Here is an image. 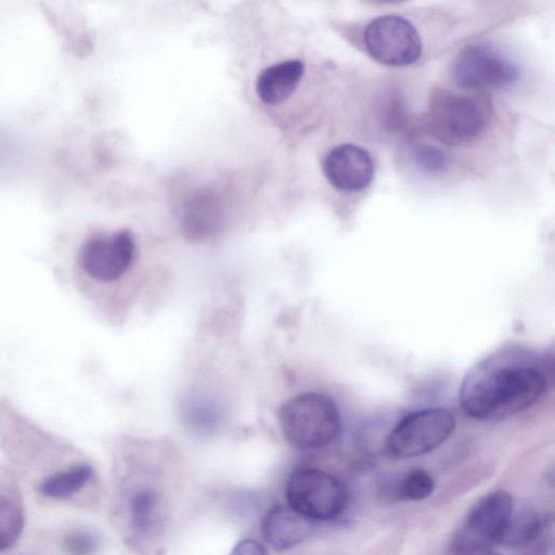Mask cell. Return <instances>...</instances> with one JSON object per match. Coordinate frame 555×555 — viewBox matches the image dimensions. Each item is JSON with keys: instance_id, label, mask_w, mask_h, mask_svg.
Returning <instances> with one entry per match:
<instances>
[{"instance_id": "obj_1", "label": "cell", "mask_w": 555, "mask_h": 555, "mask_svg": "<svg viewBox=\"0 0 555 555\" xmlns=\"http://www.w3.org/2000/svg\"><path fill=\"white\" fill-rule=\"evenodd\" d=\"M537 359L522 351H503L477 363L464 377L459 399L464 412L480 421H499L534 404L547 377Z\"/></svg>"}, {"instance_id": "obj_2", "label": "cell", "mask_w": 555, "mask_h": 555, "mask_svg": "<svg viewBox=\"0 0 555 555\" xmlns=\"http://www.w3.org/2000/svg\"><path fill=\"white\" fill-rule=\"evenodd\" d=\"M286 441L300 450L324 448L340 434L341 422L335 402L318 392H302L284 402L278 412Z\"/></svg>"}, {"instance_id": "obj_3", "label": "cell", "mask_w": 555, "mask_h": 555, "mask_svg": "<svg viewBox=\"0 0 555 555\" xmlns=\"http://www.w3.org/2000/svg\"><path fill=\"white\" fill-rule=\"evenodd\" d=\"M286 500L298 514L312 521L337 518L347 507L346 485L334 475L318 468L295 470L286 483Z\"/></svg>"}, {"instance_id": "obj_4", "label": "cell", "mask_w": 555, "mask_h": 555, "mask_svg": "<svg viewBox=\"0 0 555 555\" xmlns=\"http://www.w3.org/2000/svg\"><path fill=\"white\" fill-rule=\"evenodd\" d=\"M514 511L505 490L483 495L467 513L451 540V554L491 550L502 542Z\"/></svg>"}, {"instance_id": "obj_5", "label": "cell", "mask_w": 555, "mask_h": 555, "mask_svg": "<svg viewBox=\"0 0 555 555\" xmlns=\"http://www.w3.org/2000/svg\"><path fill=\"white\" fill-rule=\"evenodd\" d=\"M454 428V416L443 408L414 411L392 428L386 440V449L395 459L420 456L441 446Z\"/></svg>"}, {"instance_id": "obj_6", "label": "cell", "mask_w": 555, "mask_h": 555, "mask_svg": "<svg viewBox=\"0 0 555 555\" xmlns=\"http://www.w3.org/2000/svg\"><path fill=\"white\" fill-rule=\"evenodd\" d=\"M364 43L372 57L392 66L415 62L422 51V41L414 25L395 14L373 20L365 28Z\"/></svg>"}, {"instance_id": "obj_7", "label": "cell", "mask_w": 555, "mask_h": 555, "mask_svg": "<svg viewBox=\"0 0 555 555\" xmlns=\"http://www.w3.org/2000/svg\"><path fill=\"white\" fill-rule=\"evenodd\" d=\"M487 112L478 99L442 91L434 98L430 122L436 134L449 143H462L478 137L485 128Z\"/></svg>"}, {"instance_id": "obj_8", "label": "cell", "mask_w": 555, "mask_h": 555, "mask_svg": "<svg viewBox=\"0 0 555 555\" xmlns=\"http://www.w3.org/2000/svg\"><path fill=\"white\" fill-rule=\"evenodd\" d=\"M456 83L466 89L505 88L518 79V68L508 57L488 46L466 47L453 66Z\"/></svg>"}, {"instance_id": "obj_9", "label": "cell", "mask_w": 555, "mask_h": 555, "mask_svg": "<svg viewBox=\"0 0 555 555\" xmlns=\"http://www.w3.org/2000/svg\"><path fill=\"white\" fill-rule=\"evenodd\" d=\"M134 240L129 230L90 237L81 248L83 271L100 282L119 279L130 267L134 255Z\"/></svg>"}, {"instance_id": "obj_10", "label": "cell", "mask_w": 555, "mask_h": 555, "mask_svg": "<svg viewBox=\"0 0 555 555\" xmlns=\"http://www.w3.org/2000/svg\"><path fill=\"white\" fill-rule=\"evenodd\" d=\"M323 171L336 189L354 192L371 183L374 164L371 155L361 146L340 144L325 156Z\"/></svg>"}, {"instance_id": "obj_11", "label": "cell", "mask_w": 555, "mask_h": 555, "mask_svg": "<svg viewBox=\"0 0 555 555\" xmlns=\"http://www.w3.org/2000/svg\"><path fill=\"white\" fill-rule=\"evenodd\" d=\"M310 532L311 521L288 505L272 506L261 520L262 537L276 551H285L300 544Z\"/></svg>"}, {"instance_id": "obj_12", "label": "cell", "mask_w": 555, "mask_h": 555, "mask_svg": "<svg viewBox=\"0 0 555 555\" xmlns=\"http://www.w3.org/2000/svg\"><path fill=\"white\" fill-rule=\"evenodd\" d=\"M305 65L299 60H288L266 68L258 77L256 90L263 103L278 104L296 89Z\"/></svg>"}, {"instance_id": "obj_13", "label": "cell", "mask_w": 555, "mask_h": 555, "mask_svg": "<svg viewBox=\"0 0 555 555\" xmlns=\"http://www.w3.org/2000/svg\"><path fill=\"white\" fill-rule=\"evenodd\" d=\"M552 525L553 519L537 509L513 511L501 543L521 550Z\"/></svg>"}, {"instance_id": "obj_14", "label": "cell", "mask_w": 555, "mask_h": 555, "mask_svg": "<svg viewBox=\"0 0 555 555\" xmlns=\"http://www.w3.org/2000/svg\"><path fill=\"white\" fill-rule=\"evenodd\" d=\"M92 474L88 464H77L48 476L39 483L38 490L50 499H66L83 488Z\"/></svg>"}, {"instance_id": "obj_15", "label": "cell", "mask_w": 555, "mask_h": 555, "mask_svg": "<svg viewBox=\"0 0 555 555\" xmlns=\"http://www.w3.org/2000/svg\"><path fill=\"white\" fill-rule=\"evenodd\" d=\"M24 527V512L16 496L0 492V552L11 547Z\"/></svg>"}, {"instance_id": "obj_16", "label": "cell", "mask_w": 555, "mask_h": 555, "mask_svg": "<svg viewBox=\"0 0 555 555\" xmlns=\"http://www.w3.org/2000/svg\"><path fill=\"white\" fill-rule=\"evenodd\" d=\"M433 476L421 468L412 469L402 476L393 486L392 494L399 501H423L434 491Z\"/></svg>"}, {"instance_id": "obj_17", "label": "cell", "mask_w": 555, "mask_h": 555, "mask_svg": "<svg viewBox=\"0 0 555 555\" xmlns=\"http://www.w3.org/2000/svg\"><path fill=\"white\" fill-rule=\"evenodd\" d=\"M158 500L150 489H142L134 493L130 501V517L133 527L141 531H149L157 516Z\"/></svg>"}, {"instance_id": "obj_18", "label": "cell", "mask_w": 555, "mask_h": 555, "mask_svg": "<svg viewBox=\"0 0 555 555\" xmlns=\"http://www.w3.org/2000/svg\"><path fill=\"white\" fill-rule=\"evenodd\" d=\"M412 155L416 166L428 173L443 171L448 166V155L444 150L431 143L416 144Z\"/></svg>"}, {"instance_id": "obj_19", "label": "cell", "mask_w": 555, "mask_h": 555, "mask_svg": "<svg viewBox=\"0 0 555 555\" xmlns=\"http://www.w3.org/2000/svg\"><path fill=\"white\" fill-rule=\"evenodd\" d=\"M98 545L95 535L85 530L70 531L64 538V547L69 555H92Z\"/></svg>"}, {"instance_id": "obj_20", "label": "cell", "mask_w": 555, "mask_h": 555, "mask_svg": "<svg viewBox=\"0 0 555 555\" xmlns=\"http://www.w3.org/2000/svg\"><path fill=\"white\" fill-rule=\"evenodd\" d=\"M522 555H554L553 525L521 548Z\"/></svg>"}, {"instance_id": "obj_21", "label": "cell", "mask_w": 555, "mask_h": 555, "mask_svg": "<svg viewBox=\"0 0 555 555\" xmlns=\"http://www.w3.org/2000/svg\"><path fill=\"white\" fill-rule=\"evenodd\" d=\"M230 555H268V553L257 540L245 539L234 546Z\"/></svg>"}, {"instance_id": "obj_22", "label": "cell", "mask_w": 555, "mask_h": 555, "mask_svg": "<svg viewBox=\"0 0 555 555\" xmlns=\"http://www.w3.org/2000/svg\"><path fill=\"white\" fill-rule=\"evenodd\" d=\"M452 555H499V554L494 553L492 550H486V551H477V552L452 554Z\"/></svg>"}]
</instances>
